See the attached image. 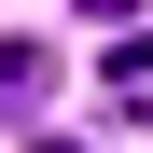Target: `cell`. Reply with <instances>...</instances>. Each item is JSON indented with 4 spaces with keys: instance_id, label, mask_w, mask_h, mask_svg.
Masks as SVG:
<instances>
[{
    "instance_id": "obj_1",
    "label": "cell",
    "mask_w": 153,
    "mask_h": 153,
    "mask_svg": "<svg viewBox=\"0 0 153 153\" xmlns=\"http://www.w3.org/2000/svg\"><path fill=\"white\" fill-rule=\"evenodd\" d=\"M42 97H56V56H42V42H0V111L28 125V111H42Z\"/></svg>"
},
{
    "instance_id": "obj_2",
    "label": "cell",
    "mask_w": 153,
    "mask_h": 153,
    "mask_svg": "<svg viewBox=\"0 0 153 153\" xmlns=\"http://www.w3.org/2000/svg\"><path fill=\"white\" fill-rule=\"evenodd\" d=\"M84 14H139V0H84Z\"/></svg>"
},
{
    "instance_id": "obj_3",
    "label": "cell",
    "mask_w": 153,
    "mask_h": 153,
    "mask_svg": "<svg viewBox=\"0 0 153 153\" xmlns=\"http://www.w3.org/2000/svg\"><path fill=\"white\" fill-rule=\"evenodd\" d=\"M42 153H84V139H42Z\"/></svg>"
}]
</instances>
